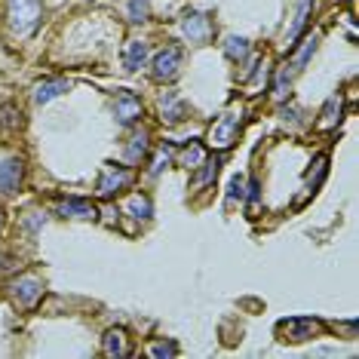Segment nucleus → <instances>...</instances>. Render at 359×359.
<instances>
[{
    "instance_id": "f257e3e1",
    "label": "nucleus",
    "mask_w": 359,
    "mask_h": 359,
    "mask_svg": "<svg viewBox=\"0 0 359 359\" xmlns=\"http://www.w3.org/2000/svg\"><path fill=\"white\" fill-rule=\"evenodd\" d=\"M10 25L19 37L34 34L40 25V0H10Z\"/></svg>"
},
{
    "instance_id": "f03ea898",
    "label": "nucleus",
    "mask_w": 359,
    "mask_h": 359,
    "mask_svg": "<svg viewBox=\"0 0 359 359\" xmlns=\"http://www.w3.org/2000/svg\"><path fill=\"white\" fill-rule=\"evenodd\" d=\"M320 329H323V323L313 320V316H292V320H283L276 325V334H280L283 341H307Z\"/></svg>"
},
{
    "instance_id": "7ed1b4c3",
    "label": "nucleus",
    "mask_w": 359,
    "mask_h": 359,
    "mask_svg": "<svg viewBox=\"0 0 359 359\" xmlns=\"http://www.w3.org/2000/svg\"><path fill=\"white\" fill-rule=\"evenodd\" d=\"M182 28H184V34L191 43H209L212 34H215V25H212V19L206 13H187Z\"/></svg>"
},
{
    "instance_id": "20e7f679",
    "label": "nucleus",
    "mask_w": 359,
    "mask_h": 359,
    "mask_svg": "<svg viewBox=\"0 0 359 359\" xmlns=\"http://www.w3.org/2000/svg\"><path fill=\"white\" fill-rule=\"evenodd\" d=\"M178 65H182V46H166L163 53L154 55V80H172L178 74Z\"/></svg>"
},
{
    "instance_id": "39448f33",
    "label": "nucleus",
    "mask_w": 359,
    "mask_h": 359,
    "mask_svg": "<svg viewBox=\"0 0 359 359\" xmlns=\"http://www.w3.org/2000/svg\"><path fill=\"white\" fill-rule=\"evenodd\" d=\"M236 133H240V117L236 114H224L222 120H215V126H212L209 133V142L215 144V148H231V144L236 142Z\"/></svg>"
},
{
    "instance_id": "423d86ee",
    "label": "nucleus",
    "mask_w": 359,
    "mask_h": 359,
    "mask_svg": "<svg viewBox=\"0 0 359 359\" xmlns=\"http://www.w3.org/2000/svg\"><path fill=\"white\" fill-rule=\"evenodd\" d=\"M22 175H25V163H22L19 157H10L0 163V194H15L22 184Z\"/></svg>"
},
{
    "instance_id": "0eeeda50",
    "label": "nucleus",
    "mask_w": 359,
    "mask_h": 359,
    "mask_svg": "<svg viewBox=\"0 0 359 359\" xmlns=\"http://www.w3.org/2000/svg\"><path fill=\"white\" fill-rule=\"evenodd\" d=\"M133 182V172H129L126 166H108L99 182V194L102 197H114L117 191H123V187Z\"/></svg>"
},
{
    "instance_id": "6e6552de",
    "label": "nucleus",
    "mask_w": 359,
    "mask_h": 359,
    "mask_svg": "<svg viewBox=\"0 0 359 359\" xmlns=\"http://www.w3.org/2000/svg\"><path fill=\"white\" fill-rule=\"evenodd\" d=\"M114 114H117V120L123 126H129V123H135L138 117H142V99L138 95H133V93H123L117 99V104H114Z\"/></svg>"
},
{
    "instance_id": "1a4fd4ad",
    "label": "nucleus",
    "mask_w": 359,
    "mask_h": 359,
    "mask_svg": "<svg viewBox=\"0 0 359 359\" xmlns=\"http://www.w3.org/2000/svg\"><path fill=\"white\" fill-rule=\"evenodd\" d=\"M13 289H15V301H19L22 307H34L37 298L43 295V283H40L37 276H25V280H19Z\"/></svg>"
},
{
    "instance_id": "9d476101",
    "label": "nucleus",
    "mask_w": 359,
    "mask_h": 359,
    "mask_svg": "<svg viewBox=\"0 0 359 359\" xmlns=\"http://www.w3.org/2000/svg\"><path fill=\"white\" fill-rule=\"evenodd\" d=\"M160 111H163V120H166V123H182V120L187 117V104L178 99L175 93H166L160 99Z\"/></svg>"
},
{
    "instance_id": "9b49d317",
    "label": "nucleus",
    "mask_w": 359,
    "mask_h": 359,
    "mask_svg": "<svg viewBox=\"0 0 359 359\" xmlns=\"http://www.w3.org/2000/svg\"><path fill=\"white\" fill-rule=\"evenodd\" d=\"M59 215L65 218H95V206L86 200H65L59 203Z\"/></svg>"
},
{
    "instance_id": "f8f14e48",
    "label": "nucleus",
    "mask_w": 359,
    "mask_h": 359,
    "mask_svg": "<svg viewBox=\"0 0 359 359\" xmlns=\"http://www.w3.org/2000/svg\"><path fill=\"white\" fill-rule=\"evenodd\" d=\"M68 89H71L68 80H53V83H40V86L34 89V102H37V104H46V102H53L55 95L68 93Z\"/></svg>"
},
{
    "instance_id": "ddd939ff",
    "label": "nucleus",
    "mask_w": 359,
    "mask_h": 359,
    "mask_svg": "<svg viewBox=\"0 0 359 359\" xmlns=\"http://www.w3.org/2000/svg\"><path fill=\"white\" fill-rule=\"evenodd\" d=\"M144 62H148V43H142V40H133V43L126 46V68L129 71H138Z\"/></svg>"
},
{
    "instance_id": "4468645a",
    "label": "nucleus",
    "mask_w": 359,
    "mask_h": 359,
    "mask_svg": "<svg viewBox=\"0 0 359 359\" xmlns=\"http://www.w3.org/2000/svg\"><path fill=\"white\" fill-rule=\"evenodd\" d=\"M104 353H108V356H129L126 338H123V332H120V329H114V332L104 334Z\"/></svg>"
},
{
    "instance_id": "2eb2a0df",
    "label": "nucleus",
    "mask_w": 359,
    "mask_h": 359,
    "mask_svg": "<svg viewBox=\"0 0 359 359\" xmlns=\"http://www.w3.org/2000/svg\"><path fill=\"white\" fill-rule=\"evenodd\" d=\"M224 53H227V59H231V62L246 59V55H249V40L246 37H227Z\"/></svg>"
},
{
    "instance_id": "dca6fc26",
    "label": "nucleus",
    "mask_w": 359,
    "mask_h": 359,
    "mask_svg": "<svg viewBox=\"0 0 359 359\" xmlns=\"http://www.w3.org/2000/svg\"><path fill=\"white\" fill-rule=\"evenodd\" d=\"M126 215H133V218H151V200L142 197V194H135V197L126 203Z\"/></svg>"
},
{
    "instance_id": "f3484780",
    "label": "nucleus",
    "mask_w": 359,
    "mask_h": 359,
    "mask_svg": "<svg viewBox=\"0 0 359 359\" xmlns=\"http://www.w3.org/2000/svg\"><path fill=\"white\" fill-rule=\"evenodd\" d=\"M316 43H320V40H316V37L304 40V46H301V53L295 55V62H292V65H285V68H292V74H295V71H301V68H304V65H307V59H310V55H313Z\"/></svg>"
},
{
    "instance_id": "a211bd4d",
    "label": "nucleus",
    "mask_w": 359,
    "mask_h": 359,
    "mask_svg": "<svg viewBox=\"0 0 359 359\" xmlns=\"http://www.w3.org/2000/svg\"><path fill=\"white\" fill-rule=\"evenodd\" d=\"M338 117H341V99H338V95H334V99H329V104H325L320 126H323V129H329V126L338 123Z\"/></svg>"
},
{
    "instance_id": "6ab92c4d",
    "label": "nucleus",
    "mask_w": 359,
    "mask_h": 359,
    "mask_svg": "<svg viewBox=\"0 0 359 359\" xmlns=\"http://www.w3.org/2000/svg\"><path fill=\"white\" fill-rule=\"evenodd\" d=\"M307 15H310V0H301V6H298V19H295V25H292V31H289V40H292V43H295V40L301 37V31H304Z\"/></svg>"
},
{
    "instance_id": "aec40b11",
    "label": "nucleus",
    "mask_w": 359,
    "mask_h": 359,
    "mask_svg": "<svg viewBox=\"0 0 359 359\" xmlns=\"http://www.w3.org/2000/svg\"><path fill=\"white\" fill-rule=\"evenodd\" d=\"M203 157H206V154H203V148H200L197 142H194L191 148H187V151L182 154V163H184L187 169H197V166H203Z\"/></svg>"
},
{
    "instance_id": "412c9836",
    "label": "nucleus",
    "mask_w": 359,
    "mask_h": 359,
    "mask_svg": "<svg viewBox=\"0 0 359 359\" xmlns=\"http://www.w3.org/2000/svg\"><path fill=\"white\" fill-rule=\"evenodd\" d=\"M144 151H148V133H138V135L133 138V144H129V154H126V157L135 163V160L144 157Z\"/></svg>"
},
{
    "instance_id": "4be33fe9",
    "label": "nucleus",
    "mask_w": 359,
    "mask_h": 359,
    "mask_svg": "<svg viewBox=\"0 0 359 359\" xmlns=\"http://www.w3.org/2000/svg\"><path fill=\"white\" fill-rule=\"evenodd\" d=\"M148 13H151L148 0H133V4H129V22H135V25L148 19Z\"/></svg>"
},
{
    "instance_id": "5701e85b",
    "label": "nucleus",
    "mask_w": 359,
    "mask_h": 359,
    "mask_svg": "<svg viewBox=\"0 0 359 359\" xmlns=\"http://www.w3.org/2000/svg\"><path fill=\"white\" fill-rule=\"evenodd\" d=\"M175 353H178V344H172V341H169V344H154V347H151V356H157V359L175 356Z\"/></svg>"
},
{
    "instance_id": "b1692460",
    "label": "nucleus",
    "mask_w": 359,
    "mask_h": 359,
    "mask_svg": "<svg viewBox=\"0 0 359 359\" xmlns=\"http://www.w3.org/2000/svg\"><path fill=\"white\" fill-rule=\"evenodd\" d=\"M0 114H4V123H6V126H10V129L22 123V120H19V117H22V114H19V111H15V108H13V104H6V108H4V111H0Z\"/></svg>"
},
{
    "instance_id": "393cba45",
    "label": "nucleus",
    "mask_w": 359,
    "mask_h": 359,
    "mask_svg": "<svg viewBox=\"0 0 359 359\" xmlns=\"http://www.w3.org/2000/svg\"><path fill=\"white\" fill-rule=\"evenodd\" d=\"M243 187H246V182H243V178H240V175H236V178H233V182H231V197H233V200H236V197H240V200H243V197H246V191H243Z\"/></svg>"
},
{
    "instance_id": "a878e982",
    "label": "nucleus",
    "mask_w": 359,
    "mask_h": 359,
    "mask_svg": "<svg viewBox=\"0 0 359 359\" xmlns=\"http://www.w3.org/2000/svg\"><path fill=\"white\" fill-rule=\"evenodd\" d=\"M0 224H4V212H0Z\"/></svg>"
}]
</instances>
